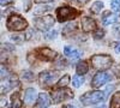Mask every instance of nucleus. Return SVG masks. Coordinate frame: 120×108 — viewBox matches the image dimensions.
Listing matches in <instances>:
<instances>
[{"instance_id": "nucleus-1", "label": "nucleus", "mask_w": 120, "mask_h": 108, "mask_svg": "<svg viewBox=\"0 0 120 108\" xmlns=\"http://www.w3.org/2000/svg\"><path fill=\"white\" fill-rule=\"evenodd\" d=\"M90 61H91L94 68H96L98 71H105L112 66L113 59L111 55H107V54H95L91 56Z\"/></svg>"}, {"instance_id": "nucleus-2", "label": "nucleus", "mask_w": 120, "mask_h": 108, "mask_svg": "<svg viewBox=\"0 0 120 108\" xmlns=\"http://www.w3.org/2000/svg\"><path fill=\"white\" fill-rule=\"evenodd\" d=\"M6 26H7L8 30H11V31H23L28 26V23L22 16L13 13L7 18Z\"/></svg>"}, {"instance_id": "nucleus-3", "label": "nucleus", "mask_w": 120, "mask_h": 108, "mask_svg": "<svg viewBox=\"0 0 120 108\" xmlns=\"http://www.w3.org/2000/svg\"><path fill=\"white\" fill-rule=\"evenodd\" d=\"M78 15H79V12L71 6H61L56 10V17H58V21L60 23L72 21V19H75Z\"/></svg>"}, {"instance_id": "nucleus-4", "label": "nucleus", "mask_w": 120, "mask_h": 108, "mask_svg": "<svg viewBox=\"0 0 120 108\" xmlns=\"http://www.w3.org/2000/svg\"><path fill=\"white\" fill-rule=\"evenodd\" d=\"M105 99V94L100 90H93V91H88L83 96H81V102L84 106H91L96 104L98 102H101Z\"/></svg>"}, {"instance_id": "nucleus-5", "label": "nucleus", "mask_w": 120, "mask_h": 108, "mask_svg": "<svg viewBox=\"0 0 120 108\" xmlns=\"http://www.w3.org/2000/svg\"><path fill=\"white\" fill-rule=\"evenodd\" d=\"M54 23H55V21H54L53 16H49V15L34 18V24H35V26L40 31L49 30V29L54 25Z\"/></svg>"}, {"instance_id": "nucleus-6", "label": "nucleus", "mask_w": 120, "mask_h": 108, "mask_svg": "<svg viewBox=\"0 0 120 108\" xmlns=\"http://www.w3.org/2000/svg\"><path fill=\"white\" fill-rule=\"evenodd\" d=\"M73 96H75L73 91L70 89H59V90H53L51 93V99L54 104L60 103L65 100H71L73 99Z\"/></svg>"}, {"instance_id": "nucleus-7", "label": "nucleus", "mask_w": 120, "mask_h": 108, "mask_svg": "<svg viewBox=\"0 0 120 108\" xmlns=\"http://www.w3.org/2000/svg\"><path fill=\"white\" fill-rule=\"evenodd\" d=\"M58 78V72L53 71H43L38 76V82L42 88H51Z\"/></svg>"}, {"instance_id": "nucleus-8", "label": "nucleus", "mask_w": 120, "mask_h": 108, "mask_svg": "<svg viewBox=\"0 0 120 108\" xmlns=\"http://www.w3.org/2000/svg\"><path fill=\"white\" fill-rule=\"evenodd\" d=\"M109 81H111V74H108L107 72H103V71H100L93 77L91 86L93 88H100V86L105 85Z\"/></svg>"}, {"instance_id": "nucleus-9", "label": "nucleus", "mask_w": 120, "mask_h": 108, "mask_svg": "<svg viewBox=\"0 0 120 108\" xmlns=\"http://www.w3.org/2000/svg\"><path fill=\"white\" fill-rule=\"evenodd\" d=\"M55 56H56V53L52 49H49V48H41V49L37 51V58L40 60L53 61Z\"/></svg>"}, {"instance_id": "nucleus-10", "label": "nucleus", "mask_w": 120, "mask_h": 108, "mask_svg": "<svg viewBox=\"0 0 120 108\" xmlns=\"http://www.w3.org/2000/svg\"><path fill=\"white\" fill-rule=\"evenodd\" d=\"M81 25H82V30L84 33H93L94 30H96V23L90 17H83Z\"/></svg>"}, {"instance_id": "nucleus-11", "label": "nucleus", "mask_w": 120, "mask_h": 108, "mask_svg": "<svg viewBox=\"0 0 120 108\" xmlns=\"http://www.w3.org/2000/svg\"><path fill=\"white\" fill-rule=\"evenodd\" d=\"M52 100L46 93H41L38 94V97L36 100V103L34 106V108H47L49 104H51Z\"/></svg>"}, {"instance_id": "nucleus-12", "label": "nucleus", "mask_w": 120, "mask_h": 108, "mask_svg": "<svg viewBox=\"0 0 120 108\" xmlns=\"http://www.w3.org/2000/svg\"><path fill=\"white\" fill-rule=\"evenodd\" d=\"M36 97H38V96H37L35 89H31V88H29V89L25 90V94H24V101H25L26 104H33L34 101L36 100Z\"/></svg>"}, {"instance_id": "nucleus-13", "label": "nucleus", "mask_w": 120, "mask_h": 108, "mask_svg": "<svg viewBox=\"0 0 120 108\" xmlns=\"http://www.w3.org/2000/svg\"><path fill=\"white\" fill-rule=\"evenodd\" d=\"M10 108H23V102L21 100V95L19 93H15L11 96V106Z\"/></svg>"}, {"instance_id": "nucleus-14", "label": "nucleus", "mask_w": 120, "mask_h": 108, "mask_svg": "<svg viewBox=\"0 0 120 108\" xmlns=\"http://www.w3.org/2000/svg\"><path fill=\"white\" fill-rule=\"evenodd\" d=\"M64 54L67 55V56H70L71 59H78L79 56H81V52L77 51L76 48H73L71 46H66L64 48Z\"/></svg>"}, {"instance_id": "nucleus-15", "label": "nucleus", "mask_w": 120, "mask_h": 108, "mask_svg": "<svg viewBox=\"0 0 120 108\" xmlns=\"http://www.w3.org/2000/svg\"><path fill=\"white\" fill-rule=\"evenodd\" d=\"M118 19V16L114 15V13H111V12H105L103 16H102V23L103 25H108V24H112V23H115Z\"/></svg>"}, {"instance_id": "nucleus-16", "label": "nucleus", "mask_w": 120, "mask_h": 108, "mask_svg": "<svg viewBox=\"0 0 120 108\" xmlns=\"http://www.w3.org/2000/svg\"><path fill=\"white\" fill-rule=\"evenodd\" d=\"M76 71L78 74H85L89 71V66L86 61H79L76 66Z\"/></svg>"}, {"instance_id": "nucleus-17", "label": "nucleus", "mask_w": 120, "mask_h": 108, "mask_svg": "<svg viewBox=\"0 0 120 108\" xmlns=\"http://www.w3.org/2000/svg\"><path fill=\"white\" fill-rule=\"evenodd\" d=\"M109 108H120V91H116L111 99Z\"/></svg>"}, {"instance_id": "nucleus-18", "label": "nucleus", "mask_w": 120, "mask_h": 108, "mask_svg": "<svg viewBox=\"0 0 120 108\" xmlns=\"http://www.w3.org/2000/svg\"><path fill=\"white\" fill-rule=\"evenodd\" d=\"M102 8H103V3L102 1H96L91 5V7H90V12L94 13V15H98L101 12Z\"/></svg>"}, {"instance_id": "nucleus-19", "label": "nucleus", "mask_w": 120, "mask_h": 108, "mask_svg": "<svg viewBox=\"0 0 120 108\" xmlns=\"http://www.w3.org/2000/svg\"><path fill=\"white\" fill-rule=\"evenodd\" d=\"M83 83H84V78L81 77L79 74H76V76L72 77V84H73L75 88H79Z\"/></svg>"}, {"instance_id": "nucleus-20", "label": "nucleus", "mask_w": 120, "mask_h": 108, "mask_svg": "<svg viewBox=\"0 0 120 108\" xmlns=\"http://www.w3.org/2000/svg\"><path fill=\"white\" fill-rule=\"evenodd\" d=\"M68 83H70V76L68 74H65L63 78H60V81L58 82L56 86L58 88H63V86H66Z\"/></svg>"}, {"instance_id": "nucleus-21", "label": "nucleus", "mask_w": 120, "mask_h": 108, "mask_svg": "<svg viewBox=\"0 0 120 108\" xmlns=\"http://www.w3.org/2000/svg\"><path fill=\"white\" fill-rule=\"evenodd\" d=\"M22 77H23V79L26 81V82H33V79H34V73H33L31 71H23Z\"/></svg>"}, {"instance_id": "nucleus-22", "label": "nucleus", "mask_w": 120, "mask_h": 108, "mask_svg": "<svg viewBox=\"0 0 120 108\" xmlns=\"http://www.w3.org/2000/svg\"><path fill=\"white\" fill-rule=\"evenodd\" d=\"M111 7H112L113 11H115V12H120V0H112Z\"/></svg>"}, {"instance_id": "nucleus-23", "label": "nucleus", "mask_w": 120, "mask_h": 108, "mask_svg": "<svg viewBox=\"0 0 120 108\" xmlns=\"http://www.w3.org/2000/svg\"><path fill=\"white\" fill-rule=\"evenodd\" d=\"M11 40L15 41V42H17V43H22L24 40H26V38L23 35H12L11 36Z\"/></svg>"}, {"instance_id": "nucleus-24", "label": "nucleus", "mask_w": 120, "mask_h": 108, "mask_svg": "<svg viewBox=\"0 0 120 108\" xmlns=\"http://www.w3.org/2000/svg\"><path fill=\"white\" fill-rule=\"evenodd\" d=\"M113 33H114V35L120 36V23H116V24L113 26Z\"/></svg>"}, {"instance_id": "nucleus-25", "label": "nucleus", "mask_w": 120, "mask_h": 108, "mask_svg": "<svg viewBox=\"0 0 120 108\" xmlns=\"http://www.w3.org/2000/svg\"><path fill=\"white\" fill-rule=\"evenodd\" d=\"M55 36H56V31L55 30L46 33V38H48V40H52V38H54Z\"/></svg>"}, {"instance_id": "nucleus-26", "label": "nucleus", "mask_w": 120, "mask_h": 108, "mask_svg": "<svg viewBox=\"0 0 120 108\" xmlns=\"http://www.w3.org/2000/svg\"><path fill=\"white\" fill-rule=\"evenodd\" d=\"M103 35H105V31L101 30V29H98V30L96 31V34H95V38H100V37H102Z\"/></svg>"}, {"instance_id": "nucleus-27", "label": "nucleus", "mask_w": 120, "mask_h": 108, "mask_svg": "<svg viewBox=\"0 0 120 108\" xmlns=\"http://www.w3.org/2000/svg\"><path fill=\"white\" fill-rule=\"evenodd\" d=\"M7 74V70L4 67V65H1V78L4 79V76H6Z\"/></svg>"}, {"instance_id": "nucleus-28", "label": "nucleus", "mask_w": 120, "mask_h": 108, "mask_svg": "<svg viewBox=\"0 0 120 108\" xmlns=\"http://www.w3.org/2000/svg\"><path fill=\"white\" fill-rule=\"evenodd\" d=\"M48 8H49V7H42V6H41V7H38V8L36 10V11H35V12H36V15H38L40 12H42V11H46V10H48Z\"/></svg>"}, {"instance_id": "nucleus-29", "label": "nucleus", "mask_w": 120, "mask_h": 108, "mask_svg": "<svg viewBox=\"0 0 120 108\" xmlns=\"http://www.w3.org/2000/svg\"><path fill=\"white\" fill-rule=\"evenodd\" d=\"M6 99H4V96H1V104H0V107H1V108H5L6 107Z\"/></svg>"}, {"instance_id": "nucleus-30", "label": "nucleus", "mask_w": 120, "mask_h": 108, "mask_svg": "<svg viewBox=\"0 0 120 108\" xmlns=\"http://www.w3.org/2000/svg\"><path fill=\"white\" fill-rule=\"evenodd\" d=\"M31 35H33V29H29V30H28V33H26V36H25V38H26V40H29V38L31 37Z\"/></svg>"}, {"instance_id": "nucleus-31", "label": "nucleus", "mask_w": 120, "mask_h": 108, "mask_svg": "<svg viewBox=\"0 0 120 108\" xmlns=\"http://www.w3.org/2000/svg\"><path fill=\"white\" fill-rule=\"evenodd\" d=\"M1 48L4 49V48H6V49H8V51H13V46H11V45H6V46H1Z\"/></svg>"}, {"instance_id": "nucleus-32", "label": "nucleus", "mask_w": 120, "mask_h": 108, "mask_svg": "<svg viewBox=\"0 0 120 108\" xmlns=\"http://www.w3.org/2000/svg\"><path fill=\"white\" fill-rule=\"evenodd\" d=\"M34 1L37 3V4H43V3H51L53 0H34Z\"/></svg>"}, {"instance_id": "nucleus-33", "label": "nucleus", "mask_w": 120, "mask_h": 108, "mask_svg": "<svg viewBox=\"0 0 120 108\" xmlns=\"http://www.w3.org/2000/svg\"><path fill=\"white\" fill-rule=\"evenodd\" d=\"M11 1L12 0H1V5L4 6V5H8V4H11Z\"/></svg>"}, {"instance_id": "nucleus-34", "label": "nucleus", "mask_w": 120, "mask_h": 108, "mask_svg": "<svg viewBox=\"0 0 120 108\" xmlns=\"http://www.w3.org/2000/svg\"><path fill=\"white\" fill-rule=\"evenodd\" d=\"M115 52L116 53H120V42L116 45V47H115Z\"/></svg>"}, {"instance_id": "nucleus-35", "label": "nucleus", "mask_w": 120, "mask_h": 108, "mask_svg": "<svg viewBox=\"0 0 120 108\" xmlns=\"http://www.w3.org/2000/svg\"><path fill=\"white\" fill-rule=\"evenodd\" d=\"M63 108H75V107L71 104H65V106H63Z\"/></svg>"}, {"instance_id": "nucleus-36", "label": "nucleus", "mask_w": 120, "mask_h": 108, "mask_svg": "<svg viewBox=\"0 0 120 108\" xmlns=\"http://www.w3.org/2000/svg\"><path fill=\"white\" fill-rule=\"evenodd\" d=\"M78 1H79V3H83V4H84V3H88L89 0H78Z\"/></svg>"}]
</instances>
